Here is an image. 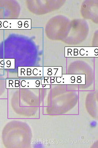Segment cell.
Masks as SVG:
<instances>
[{"mask_svg":"<svg viewBox=\"0 0 98 148\" xmlns=\"http://www.w3.org/2000/svg\"><path fill=\"white\" fill-rule=\"evenodd\" d=\"M43 78H20V89L50 88V85H42L41 79Z\"/></svg>","mask_w":98,"mask_h":148,"instance_id":"cell-1","label":"cell"},{"mask_svg":"<svg viewBox=\"0 0 98 148\" xmlns=\"http://www.w3.org/2000/svg\"><path fill=\"white\" fill-rule=\"evenodd\" d=\"M43 69L40 67H18V77H43Z\"/></svg>","mask_w":98,"mask_h":148,"instance_id":"cell-2","label":"cell"},{"mask_svg":"<svg viewBox=\"0 0 98 148\" xmlns=\"http://www.w3.org/2000/svg\"><path fill=\"white\" fill-rule=\"evenodd\" d=\"M6 88L7 89H20V79H18L6 80Z\"/></svg>","mask_w":98,"mask_h":148,"instance_id":"cell-3","label":"cell"},{"mask_svg":"<svg viewBox=\"0 0 98 148\" xmlns=\"http://www.w3.org/2000/svg\"><path fill=\"white\" fill-rule=\"evenodd\" d=\"M56 70L53 67H44L43 77H58Z\"/></svg>","mask_w":98,"mask_h":148,"instance_id":"cell-4","label":"cell"},{"mask_svg":"<svg viewBox=\"0 0 98 148\" xmlns=\"http://www.w3.org/2000/svg\"><path fill=\"white\" fill-rule=\"evenodd\" d=\"M5 69H15V59H4Z\"/></svg>","mask_w":98,"mask_h":148,"instance_id":"cell-5","label":"cell"},{"mask_svg":"<svg viewBox=\"0 0 98 148\" xmlns=\"http://www.w3.org/2000/svg\"><path fill=\"white\" fill-rule=\"evenodd\" d=\"M41 84L42 85H50L51 83V77H43L41 79Z\"/></svg>","mask_w":98,"mask_h":148,"instance_id":"cell-6","label":"cell"},{"mask_svg":"<svg viewBox=\"0 0 98 148\" xmlns=\"http://www.w3.org/2000/svg\"><path fill=\"white\" fill-rule=\"evenodd\" d=\"M4 67V59H0V69H3Z\"/></svg>","mask_w":98,"mask_h":148,"instance_id":"cell-7","label":"cell"}]
</instances>
